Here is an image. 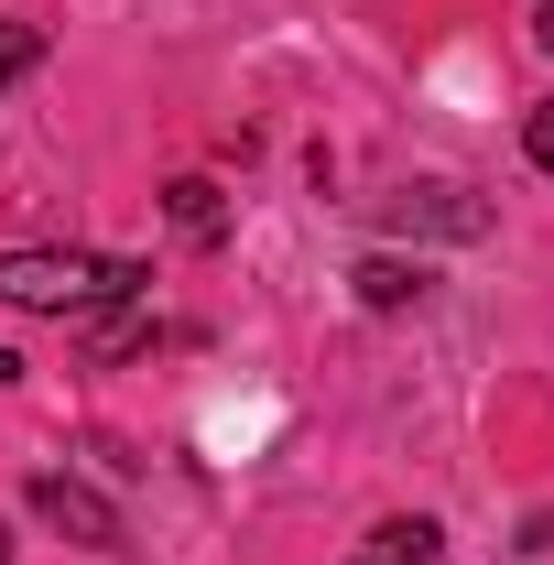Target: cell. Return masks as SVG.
<instances>
[{"mask_svg": "<svg viewBox=\"0 0 554 565\" xmlns=\"http://www.w3.org/2000/svg\"><path fill=\"white\" fill-rule=\"evenodd\" d=\"M0 565H11V533H0Z\"/></svg>", "mask_w": 554, "mask_h": 565, "instance_id": "cell-10", "label": "cell"}, {"mask_svg": "<svg viewBox=\"0 0 554 565\" xmlns=\"http://www.w3.org/2000/svg\"><path fill=\"white\" fill-rule=\"evenodd\" d=\"M348 282H359V305H370V316H403V305L424 294V262H392V250H370Z\"/></svg>", "mask_w": 554, "mask_h": 565, "instance_id": "cell-5", "label": "cell"}, {"mask_svg": "<svg viewBox=\"0 0 554 565\" xmlns=\"http://www.w3.org/2000/svg\"><path fill=\"white\" fill-rule=\"evenodd\" d=\"M163 217H174V239H196V250H217V239H228V196H217L207 174L163 185Z\"/></svg>", "mask_w": 554, "mask_h": 565, "instance_id": "cell-4", "label": "cell"}, {"mask_svg": "<svg viewBox=\"0 0 554 565\" xmlns=\"http://www.w3.org/2000/svg\"><path fill=\"white\" fill-rule=\"evenodd\" d=\"M435 555H446L435 522H381V533H370V565H435Z\"/></svg>", "mask_w": 554, "mask_h": 565, "instance_id": "cell-6", "label": "cell"}, {"mask_svg": "<svg viewBox=\"0 0 554 565\" xmlns=\"http://www.w3.org/2000/svg\"><path fill=\"white\" fill-rule=\"evenodd\" d=\"M392 228H435V239H479L489 207L468 196V185H403L392 196Z\"/></svg>", "mask_w": 554, "mask_h": 565, "instance_id": "cell-3", "label": "cell"}, {"mask_svg": "<svg viewBox=\"0 0 554 565\" xmlns=\"http://www.w3.org/2000/svg\"><path fill=\"white\" fill-rule=\"evenodd\" d=\"M533 44H544V55H554V0H544V11H533Z\"/></svg>", "mask_w": 554, "mask_h": 565, "instance_id": "cell-9", "label": "cell"}, {"mask_svg": "<svg viewBox=\"0 0 554 565\" xmlns=\"http://www.w3.org/2000/svg\"><path fill=\"white\" fill-rule=\"evenodd\" d=\"M120 294H152V273L109 262V250H0V305L11 316H98Z\"/></svg>", "mask_w": 554, "mask_h": 565, "instance_id": "cell-1", "label": "cell"}, {"mask_svg": "<svg viewBox=\"0 0 554 565\" xmlns=\"http://www.w3.org/2000/svg\"><path fill=\"white\" fill-rule=\"evenodd\" d=\"M33 511H44L55 533H76V544H98V555L120 544V511L87 490V479H66V468H44V479H33Z\"/></svg>", "mask_w": 554, "mask_h": 565, "instance_id": "cell-2", "label": "cell"}, {"mask_svg": "<svg viewBox=\"0 0 554 565\" xmlns=\"http://www.w3.org/2000/svg\"><path fill=\"white\" fill-rule=\"evenodd\" d=\"M522 141H533V163H544V174H554V98H544V109H533V120H522Z\"/></svg>", "mask_w": 554, "mask_h": 565, "instance_id": "cell-8", "label": "cell"}, {"mask_svg": "<svg viewBox=\"0 0 554 565\" xmlns=\"http://www.w3.org/2000/svg\"><path fill=\"white\" fill-rule=\"evenodd\" d=\"M22 66H44V22H0V87Z\"/></svg>", "mask_w": 554, "mask_h": 565, "instance_id": "cell-7", "label": "cell"}]
</instances>
